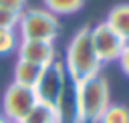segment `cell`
I'll return each instance as SVG.
<instances>
[{"instance_id": "6da1fadb", "label": "cell", "mask_w": 129, "mask_h": 123, "mask_svg": "<svg viewBox=\"0 0 129 123\" xmlns=\"http://www.w3.org/2000/svg\"><path fill=\"white\" fill-rule=\"evenodd\" d=\"M64 69H67V75L73 83H81L89 77L99 75L101 60H99L97 50L93 46L91 26H83L73 34V38L67 46Z\"/></svg>"}, {"instance_id": "7a4b0ae2", "label": "cell", "mask_w": 129, "mask_h": 123, "mask_svg": "<svg viewBox=\"0 0 129 123\" xmlns=\"http://www.w3.org/2000/svg\"><path fill=\"white\" fill-rule=\"evenodd\" d=\"M75 97L81 123H99L109 103V85L105 77L95 75L81 83H75Z\"/></svg>"}, {"instance_id": "3957f363", "label": "cell", "mask_w": 129, "mask_h": 123, "mask_svg": "<svg viewBox=\"0 0 129 123\" xmlns=\"http://www.w3.org/2000/svg\"><path fill=\"white\" fill-rule=\"evenodd\" d=\"M71 79L67 75V69H64V63L60 60H52L48 65L42 67L40 71V77L36 81V85L32 87L34 89V95H36V101L38 103H44V105H50V107H58L60 101H62V95L69 87Z\"/></svg>"}, {"instance_id": "277c9868", "label": "cell", "mask_w": 129, "mask_h": 123, "mask_svg": "<svg viewBox=\"0 0 129 123\" xmlns=\"http://www.w3.org/2000/svg\"><path fill=\"white\" fill-rule=\"evenodd\" d=\"M18 32L22 40H48L52 42L58 36L60 24L54 14L46 8H28L18 16Z\"/></svg>"}, {"instance_id": "5b68a950", "label": "cell", "mask_w": 129, "mask_h": 123, "mask_svg": "<svg viewBox=\"0 0 129 123\" xmlns=\"http://www.w3.org/2000/svg\"><path fill=\"white\" fill-rule=\"evenodd\" d=\"M38 101H36L34 89L12 83L4 91V97H2V113H4V117H6L8 123H20L30 113V109Z\"/></svg>"}, {"instance_id": "8992f818", "label": "cell", "mask_w": 129, "mask_h": 123, "mask_svg": "<svg viewBox=\"0 0 129 123\" xmlns=\"http://www.w3.org/2000/svg\"><path fill=\"white\" fill-rule=\"evenodd\" d=\"M91 38H93V46L97 50V56H99L101 65L103 63H115V60H119L123 48L127 46L125 38L119 36L105 20L91 28Z\"/></svg>"}, {"instance_id": "52a82bcc", "label": "cell", "mask_w": 129, "mask_h": 123, "mask_svg": "<svg viewBox=\"0 0 129 123\" xmlns=\"http://www.w3.org/2000/svg\"><path fill=\"white\" fill-rule=\"evenodd\" d=\"M18 58L28 60L32 65L44 67L56 58L54 46L48 40H20L18 42Z\"/></svg>"}, {"instance_id": "ba28073f", "label": "cell", "mask_w": 129, "mask_h": 123, "mask_svg": "<svg viewBox=\"0 0 129 123\" xmlns=\"http://www.w3.org/2000/svg\"><path fill=\"white\" fill-rule=\"evenodd\" d=\"M105 22L123 38L129 36V4H117L109 10Z\"/></svg>"}, {"instance_id": "9c48e42d", "label": "cell", "mask_w": 129, "mask_h": 123, "mask_svg": "<svg viewBox=\"0 0 129 123\" xmlns=\"http://www.w3.org/2000/svg\"><path fill=\"white\" fill-rule=\"evenodd\" d=\"M40 71H42V67H38V65H32V63H28V60H16V65H14V83L16 85H22V87H34L36 85V81H38V77H40Z\"/></svg>"}, {"instance_id": "30bf717a", "label": "cell", "mask_w": 129, "mask_h": 123, "mask_svg": "<svg viewBox=\"0 0 129 123\" xmlns=\"http://www.w3.org/2000/svg\"><path fill=\"white\" fill-rule=\"evenodd\" d=\"M20 123H58V111L50 105L36 103Z\"/></svg>"}, {"instance_id": "8fae6325", "label": "cell", "mask_w": 129, "mask_h": 123, "mask_svg": "<svg viewBox=\"0 0 129 123\" xmlns=\"http://www.w3.org/2000/svg\"><path fill=\"white\" fill-rule=\"evenodd\" d=\"M83 4H85V0H44V6H46V10L50 12V14H58V16H62V14H73V12H79L81 8H83Z\"/></svg>"}, {"instance_id": "7c38bea8", "label": "cell", "mask_w": 129, "mask_h": 123, "mask_svg": "<svg viewBox=\"0 0 129 123\" xmlns=\"http://www.w3.org/2000/svg\"><path fill=\"white\" fill-rule=\"evenodd\" d=\"M99 123H129V109L125 105H109Z\"/></svg>"}, {"instance_id": "4fadbf2b", "label": "cell", "mask_w": 129, "mask_h": 123, "mask_svg": "<svg viewBox=\"0 0 129 123\" xmlns=\"http://www.w3.org/2000/svg\"><path fill=\"white\" fill-rule=\"evenodd\" d=\"M18 46V38L14 30H0V54H8Z\"/></svg>"}, {"instance_id": "5bb4252c", "label": "cell", "mask_w": 129, "mask_h": 123, "mask_svg": "<svg viewBox=\"0 0 129 123\" xmlns=\"http://www.w3.org/2000/svg\"><path fill=\"white\" fill-rule=\"evenodd\" d=\"M18 16L20 14H16V12L0 8V30H14L18 24Z\"/></svg>"}, {"instance_id": "9a60e30c", "label": "cell", "mask_w": 129, "mask_h": 123, "mask_svg": "<svg viewBox=\"0 0 129 123\" xmlns=\"http://www.w3.org/2000/svg\"><path fill=\"white\" fill-rule=\"evenodd\" d=\"M24 6H26V0H0V8H6L10 12H24Z\"/></svg>"}, {"instance_id": "2e32d148", "label": "cell", "mask_w": 129, "mask_h": 123, "mask_svg": "<svg viewBox=\"0 0 129 123\" xmlns=\"http://www.w3.org/2000/svg\"><path fill=\"white\" fill-rule=\"evenodd\" d=\"M117 63H119L121 71H123V73L129 77V44L123 48V52H121V56H119V60H117Z\"/></svg>"}, {"instance_id": "e0dca14e", "label": "cell", "mask_w": 129, "mask_h": 123, "mask_svg": "<svg viewBox=\"0 0 129 123\" xmlns=\"http://www.w3.org/2000/svg\"><path fill=\"white\" fill-rule=\"evenodd\" d=\"M0 123H8V121H6V117H4V115H0Z\"/></svg>"}, {"instance_id": "ac0fdd59", "label": "cell", "mask_w": 129, "mask_h": 123, "mask_svg": "<svg viewBox=\"0 0 129 123\" xmlns=\"http://www.w3.org/2000/svg\"><path fill=\"white\" fill-rule=\"evenodd\" d=\"M125 42H127V44H129V36H127V38H125Z\"/></svg>"}]
</instances>
